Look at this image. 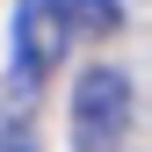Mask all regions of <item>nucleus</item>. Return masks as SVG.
Here are the masks:
<instances>
[{
  "label": "nucleus",
  "mask_w": 152,
  "mask_h": 152,
  "mask_svg": "<svg viewBox=\"0 0 152 152\" xmlns=\"http://www.w3.org/2000/svg\"><path fill=\"white\" fill-rule=\"evenodd\" d=\"M80 36V22H72V0H15V87L51 80L65 58V44Z\"/></svg>",
  "instance_id": "1"
},
{
  "label": "nucleus",
  "mask_w": 152,
  "mask_h": 152,
  "mask_svg": "<svg viewBox=\"0 0 152 152\" xmlns=\"http://www.w3.org/2000/svg\"><path fill=\"white\" fill-rule=\"evenodd\" d=\"M130 130V80L116 65H94L72 87V152H116Z\"/></svg>",
  "instance_id": "2"
},
{
  "label": "nucleus",
  "mask_w": 152,
  "mask_h": 152,
  "mask_svg": "<svg viewBox=\"0 0 152 152\" xmlns=\"http://www.w3.org/2000/svg\"><path fill=\"white\" fill-rule=\"evenodd\" d=\"M72 22H80L87 36H109L116 29V0H72Z\"/></svg>",
  "instance_id": "3"
},
{
  "label": "nucleus",
  "mask_w": 152,
  "mask_h": 152,
  "mask_svg": "<svg viewBox=\"0 0 152 152\" xmlns=\"http://www.w3.org/2000/svg\"><path fill=\"white\" fill-rule=\"evenodd\" d=\"M0 152H36V145H22V138H0Z\"/></svg>",
  "instance_id": "4"
}]
</instances>
